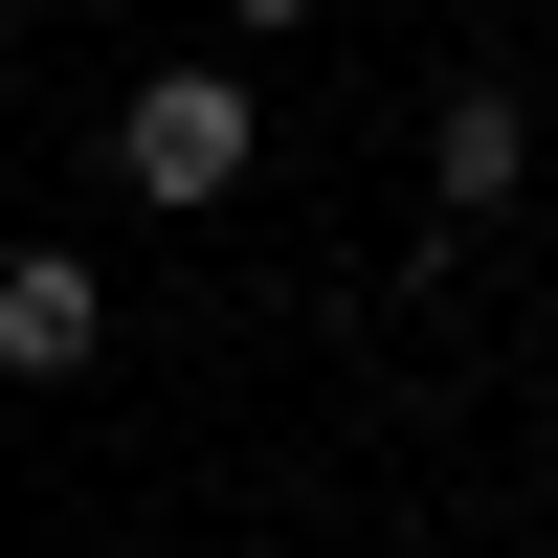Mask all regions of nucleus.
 <instances>
[{"instance_id":"f257e3e1","label":"nucleus","mask_w":558,"mask_h":558,"mask_svg":"<svg viewBox=\"0 0 558 558\" xmlns=\"http://www.w3.org/2000/svg\"><path fill=\"white\" fill-rule=\"evenodd\" d=\"M112 157H134V202H223V179L268 157V112H246V68H157Z\"/></svg>"},{"instance_id":"f03ea898","label":"nucleus","mask_w":558,"mask_h":558,"mask_svg":"<svg viewBox=\"0 0 558 558\" xmlns=\"http://www.w3.org/2000/svg\"><path fill=\"white\" fill-rule=\"evenodd\" d=\"M89 357H112V291H89L68 246H23L0 268V380H89Z\"/></svg>"},{"instance_id":"7ed1b4c3","label":"nucleus","mask_w":558,"mask_h":558,"mask_svg":"<svg viewBox=\"0 0 558 558\" xmlns=\"http://www.w3.org/2000/svg\"><path fill=\"white\" fill-rule=\"evenodd\" d=\"M425 179H447V223H492L536 179V134H514V89H447V134H425Z\"/></svg>"},{"instance_id":"20e7f679","label":"nucleus","mask_w":558,"mask_h":558,"mask_svg":"<svg viewBox=\"0 0 558 558\" xmlns=\"http://www.w3.org/2000/svg\"><path fill=\"white\" fill-rule=\"evenodd\" d=\"M223 23H246V45H291V23H313V0H223Z\"/></svg>"}]
</instances>
